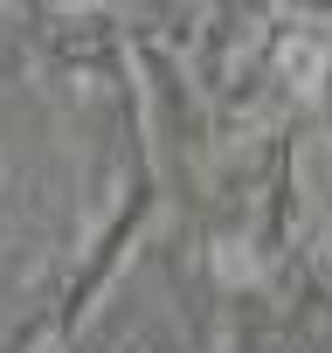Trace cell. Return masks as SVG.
Returning <instances> with one entry per match:
<instances>
[{
    "mask_svg": "<svg viewBox=\"0 0 332 353\" xmlns=\"http://www.w3.org/2000/svg\"><path fill=\"white\" fill-rule=\"evenodd\" d=\"M277 63H284V77H291L298 90H318V77H325V42L304 28V35H291V42L277 49Z\"/></svg>",
    "mask_w": 332,
    "mask_h": 353,
    "instance_id": "1",
    "label": "cell"
}]
</instances>
